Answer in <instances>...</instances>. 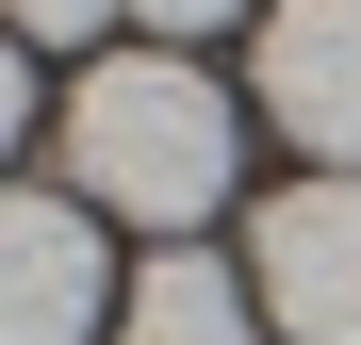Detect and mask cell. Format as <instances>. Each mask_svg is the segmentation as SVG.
Here are the masks:
<instances>
[{
    "label": "cell",
    "mask_w": 361,
    "mask_h": 345,
    "mask_svg": "<svg viewBox=\"0 0 361 345\" xmlns=\"http://www.w3.org/2000/svg\"><path fill=\"white\" fill-rule=\"evenodd\" d=\"M230 83L180 66V49H115V66H82L66 99V198L82 214H132V230H197L230 198Z\"/></svg>",
    "instance_id": "cell-1"
},
{
    "label": "cell",
    "mask_w": 361,
    "mask_h": 345,
    "mask_svg": "<svg viewBox=\"0 0 361 345\" xmlns=\"http://www.w3.org/2000/svg\"><path fill=\"white\" fill-rule=\"evenodd\" d=\"M247 296H263L279 345H361V181H295V198H263Z\"/></svg>",
    "instance_id": "cell-2"
},
{
    "label": "cell",
    "mask_w": 361,
    "mask_h": 345,
    "mask_svg": "<svg viewBox=\"0 0 361 345\" xmlns=\"http://www.w3.org/2000/svg\"><path fill=\"white\" fill-rule=\"evenodd\" d=\"M99 329H115L99 214H82V198H33V181H0V345H99Z\"/></svg>",
    "instance_id": "cell-3"
},
{
    "label": "cell",
    "mask_w": 361,
    "mask_h": 345,
    "mask_svg": "<svg viewBox=\"0 0 361 345\" xmlns=\"http://www.w3.org/2000/svg\"><path fill=\"white\" fill-rule=\"evenodd\" d=\"M263 115L361 181V0H263Z\"/></svg>",
    "instance_id": "cell-4"
},
{
    "label": "cell",
    "mask_w": 361,
    "mask_h": 345,
    "mask_svg": "<svg viewBox=\"0 0 361 345\" xmlns=\"http://www.w3.org/2000/svg\"><path fill=\"white\" fill-rule=\"evenodd\" d=\"M115 345H279V329H263V296H247L230 263L164 247V263L132 279V296H115Z\"/></svg>",
    "instance_id": "cell-5"
},
{
    "label": "cell",
    "mask_w": 361,
    "mask_h": 345,
    "mask_svg": "<svg viewBox=\"0 0 361 345\" xmlns=\"http://www.w3.org/2000/svg\"><path fill=\"white\" fill-rule=\"evenodd\" d=\"M115 17V0H0V33H49V49H66V33H99Z\"/></svg>",
    "instance_id": "cell-6"
},
{
    "label": "cell",
    "mask_w": 361,
    "mask_h": 345,
    "mask_svg": "<svg viewBox=\"0 0 361 345\" xmlns=\"http://www.w3.org/2000/svg\"><path fill=\"white\" fill-rule=\"evenodd\" d=\"M148 17V49H180V33H214V17H247V0H132Z\"/></svg>",
    "instance_id": "cell-7"
},
{
    "label": "cell",
    "mask_w": 361,
    "mask_h": 345,
    "mask_svg": "<svg viewBox=\"0 0 361 345\" xmlns=\"http://www.w3.org/2000/svg\"><path fill=\"white\" fill-rule=\"evenodd\" d=\"M17 115H33V66H17V33H0V148H17Z\"/></svg>",
    "instance_id": "cell-8"
}]
</instances>
